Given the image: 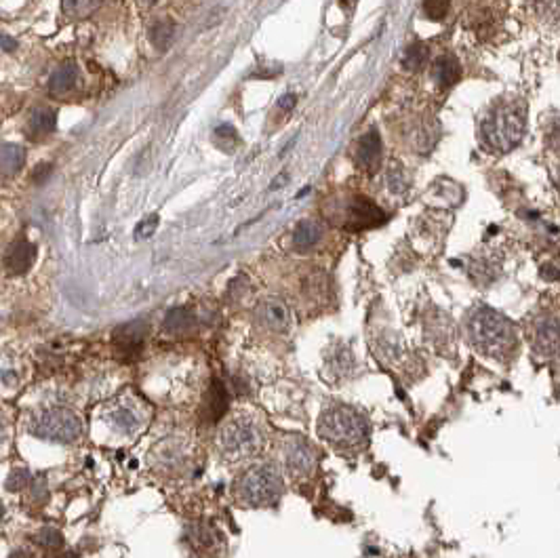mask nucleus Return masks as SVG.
Here are the masks:
<instances>
[{
    "instance_id": "36",
    "label": "nucleus",
    "mask_w": 560,
    "mask_h": 558,
    "mask_svg": "<svg viewBox=\"0 0 560 558\" xmlns=\"http://www.w3.org/2000/svg\"><path fill=\"white\" fill-rule=\"evenodd\" d=\"M350 2H354V0H350Z\"/></svg>"
},
{
    "instance_id": "30",
    "label": "nucleus",
    "mask_w": 560,
    "mask_h": 558,
    "mask_svg": "<svg viewBox=\"0 0 560 558\" xmlns=\"http://www.w3.org/2000/svg\"><path fill=\"white\" fill-rule=\"evenodd\" d=\"M32 491H34L32 497H34L36 502H42V499L47 497V480H44L42 476H38V478L34 480V489H32Z\"/></svg>"
},
{
    "instance_id": "26",
    "label": "nucleus",
    "mask_w": 560,
    "mask_h": 558,
    "mask_svg": "<svg viewBox=\"0 0 560 558\" xmlns=\"http://www.w3.org/2000/svg\"><path fill=\"white\" fill-rule=\"evenodd\" d=\"M38 542H40L42 546H49V548H61L63 538H61V533H59L57 529H53V527H44V529L38 533Z\"/></svg>"
},
{
    "instance_id": "33",
    "label": "nucleus",
    "mask_w": 560,
    "mask_h": 558,
    "mask_svg": "<svg viewBox=\"0 0 560 558\" xmlns=\"http://www.w3.org/2000/svg\"><path fill=\"white\" fill-rule=\"evenodd\" d=\"M0 47L4 49V51H15L17 49V40L15 38H11V36H0Z\"/></svg>"
},
{
    "instance_id": "17",
    "label": "nucleus",
    "mask_w": 560,
    "mask_h": 558,
    "mask_svg": "<svg viewBox=\"0 0 560 558\" xmlns=\"http://www.w3.org/2000/svg\"><path fill=\"white\" fill-rule=\"evenodd\" d=\"M76 78H78V70H76V66H74V63H63V66H59V68L51 74V78H49V89H51V93L61 95V93H66V91H70V89L74 87Z\"/></svg>"
},
{
    "instance_id": "34",
    "label": "nucleus",
    "mask_w": 560,
    "mask_h": 558,
    "mask_svg": "<svg viewBox=\"0 0 560 558\" xmlns=\"http://www.w3.org/2000/svg\"><path fill=\"white\" fill-rule=\"evenodd\" d=\"M2 516H4V506L0 504V518H2Z\"/></svg>"
},
{
    "instance_id": "21",
    "label": "nucleus",
    "mask_w": 560,
    "mask_h": 558,
    "mask_svg": "<svg viewBox=\"0 0 560 558\" xmlns=\"http://www.w3.org/2000/svg\"><path fill=\"white\" fill-rule=\"evenodd\" d=\"M427 57H430V49L423 44V42H418V44H411L405 55H403V66L407 70H421L425 63H427Z\"/></svg>"
},
{
    "instance_id": "7",
    "label": "nucleus",
    "mask_w": 560,
    "mask_h": 558,
    "mask_svg": "<svg viewBox=\"0 0 560 558\" xmlns=\"http://www.w3.org/2000/svg\"><path fill=\"white\" fill-rule=\"evenodd\" d=\"M284 468L293 478H305L314 472L316 451L303 438H291L284 444Z\"/></svg>"
},
{
    "instance_id": "20",
    "label": "nucleus",
    "mask_w": 560,
    "mask_h": 558,
    "mask_svg": "<svg viewBox=\"0 0 560 558\" xmlns=\"http://www.w3.org/2000/svg\"><path fill=\"white\" fill-rule=\"evenodd\" d=\"M102 4V0H61V8L68 17L72 19H83L87 15H91L93 11H97Z\"/></svg>"
},
{
    "instance_id": "13",
    "label": "nucleus",
    "mask_w": 560,
    "mask_h": 558,
    "mask_svg": "<svg viewBox=\"0 0 560 558\" xmlns=\"http://www.w3.org/2000/svg\"><path fill=\"white\" fill-rule=\"evenodd\" d=\"M382 158V140L377 131H369L358 143V164L367 171H375Z\"/></svg>"
},
{
    "instance_id": "5",
    "label": "nucleus",
    "mask_w": 560,
    "mask_h": 558,
    "mask_svg": "<svg viewBox=\"0 0 560 558\" xmlns=\"http://www.w3.org/2000/svg\"><path fill=\"white\" fill-rule=\"evenodd\" d=\"M280 493H282V480L274 466H255L247 470L238 483V497L251 508L274 504Z\"/></svg>"
},
{
    "instance_id": "19",
    "label": "nucleus",
    "mask_w": 560,
    "mask_h": 558,
    "mask_svg": "<svg viewBox=\"0 0 560 558\" xmlns=\"http://www.w3.org/2000/svg\"><path fill=\"white\" fill-rule=\"evenodd\" d=\"M194 322H196V318H194V314H192L188 308H175V310H171V312L166 314V318H164V329L171 331V333H183V331H188Z\"/></svg>"
},
{
    "instance_id": "9",
    "label": "nucleus",
    "mask_w": 560,
    "mask_h": 558,
    "mask_svg": "<svg viewBox=\"0 0 560 558\" xmlns=\"http://www.w3.org/2000/svg\"><path fill=\"white\" fill-rule=\"evenodd\" d=\"M257 320H260V325L264 329L274 331V333H282L291 325V314H288V308H286V303L282 299L270 297V299H264L257 305Z\"/></svg>"
},
{
    "instance_id": "35",
    "label": "nucleus",
    "mask_w": 560,
    "mask_h": 558,
    "mask_svg": "<svg viewBox=\"0 0 560 558\" xmlns=\"http://www.w3.org/2000/svg\"><path fill=\"white\" fill-rule=\"evenodd\" d=\"M145 2H154V0H145Z\"/></svg>"
},
{
    "instance_id": "28",
    "label": "nucleus",
    "mask_w": 560,
    "mask_h": 558,
    "mask_svg": "<svg viewBox=\"0 0 560 558\" xmlns=\"http://www.w3.org/2000/svg\"><path fill=\"white\" fill-rule=\"evenodd\" d=\"M28 483V472L25 470H15L8 478H6V489L8 491H19L23 489Z\"/></svg>"
},
{
    "instance_id": "2",
    "label": "nucleus",
    "mask_w": 560,
    "mask_h": 558,
    "mask_svg": "<svg viewBox=\"0 0 560 558\" xmlns=\"http://www.w3.org/2000/svg\"><path fill=\"white\" fill-rule=\"evenodd\" d=\"M485 143L495 150V152H508L518 141L523 140L525 133V112L516 104H501L497 106L480 127Z\"/></svg>"
},
{
    "instance_id": "6",
    "label": "nucleus",
    "mask_w": 560,
    "mask_h": 558,
    "mask_svg": "<svg viewBox=\"0 0 560 558\" xmlns=\"http://www.w3.org/2000/svg\"><path fill=\"white\" fill-rule=\"evenodd\" d=\"M28 430L38 438L57 440V442H72L80 436L83 423L72 411L55 407V409H44V411L36 413L30 419Z\"/></svg>"
},
{
    "instance_id": "31",
    "label": "nucleus",
    "mask_w": 560,
    "mask_h": 558,
    "mask_svg": "<svg viewBox=\"0 0 560 558\" xmlns=\"http://www.w3.org/2000/svg\"><path fill=\"white\" fill-rule=\"evenodd\" d=\"M215 138H217V141L219 140H230V141L238 140V135H236L234 127H230V125H221V127H217V131H215Z\"/></svg>"
},
{
    "instance_id": "16",
    "label": "nucleus",
    "mask_w": 560,
    "mask_h": 558,
    "mask_svg": "<svg viewBox=\"0 0 560 558\" xmlns=\"http://www.w3.org/2000/svg\"><path fill=\"white\" fill-rule=\"evenodd\" d=\"M322 238V230L316 222H299L295 232H293V243L299 251H308L312 249L314 245H318V241Z\"/></svg>"
},
{
    "instance_id": "27",
    "label": "nucleus",
    "mask_w": 560,
    "mask_h": 558,
    "mask_svg": "<svg viewBox=\"0 0 560 558\" xmlns=\"http://www.w3.org/2000/svg\"><path fill=\"white\" fill-rule=\"evenodd\" d=\"M158 228V215H147L135 228V238H150Z\"/></svg>"
},
{
    "instance_id": "24",
    "label": "nucleus",
    "mask_w": 560,
    "mask_h": 558,
    "mask_svg": "<svg viewBox=\"0 0 560 558\" xmlns=\"http://www.w3.org/2000/svg\"><path fill=\"white\" fill-rule=\"evenodd\" d=\"M112 419H114V425L123 432H133L138 427V418L131 409H118Z\"/></svg>"
},
{
    "instance_id": "11",
    "label": "nucleus",
    "mask_w": 560,
    "mask_h": 558,
    "mask_svg": "<svg viewBox=\"0 0 560 558\" xmlns=\"http://www.w3.org/2000/svg\"><path fill=\"white\" fill-rule=\"evenodd\" d=\"M145 333H147V325L145 320H133V322H127V325H121L116 331H114V344L125 352V354H133L140 350V346L145 339Z\"/></svg>"
},
{
    "instance_id": "14",
    "label": "nucleus",
    "mask_w": 560,
    "mask_h": 558,
    "mask_svg": "<svg viewBox=\"0 0 560 558\" xmlns=\"http://www.w3.org/2000/svg\"><path fill=\"white\" fill-rule=\"evenodd\" d=\"M535 346L544 354H556V350H559V322H556V318H544L537 325Z\"/></svg>"
},
{
    "instance_id": "8",
    "label": "nucleus",
    "mask_w": 560,
    "mask_h": 558,
    "mask_svg": "<svg viewBox=\"0 0 560 558\" xmlns=\"http://www.w3.org/2000/svg\"><path fill=\"white\" fill-rule=\"evenodd\" d=\"M36 260V247L25 241V238H17L4 255V270L13 277H21L25 272H30V268L34 266Z\"/></svg>"
},
{
    "instance_id": "4",
    "label": "nucleus",
    "mask_w": 560,
    "mask_h": 558,
    "mask_svg": "<svg viewBox=\"0 0 560 558\" xmlns=\"http://www.w3.org/2000/svg\"><path fill=\"white\" fill-rule=\"evenodd\" d=\"M219 449L221 455L230 461L253 457L264 449V434L255 421L238 418L230 421L219 434Z\"/></svg>"
},
{
    "instance_id": "3",
    "label": "nucleus",
    "mask_w": 560,
    "mask_h": 558,
    "mask_svg": "<svg viewBox=\"0 0 560 558\" xmlns=\"http://www.w3.org/2000/svg\"><path fill=\"white\" fill-rule=\"evenodd\" d=\"M318 432L335 447H356L367 438V419L352 407L335 405L322 411Z\"/></svg>"
},
{
    "instance_id": "12",
    "label": "nucleus",
    "mask_w": 560,
    "mask_h": 558,
    "mask_svg": "<svg viewBox=\"0 0 560 558\" xmlns=\"http://www.w3.org/2000/svg\"><path fill=\"white\" fill-rule=\"evenodd\" d=\"M55 125H57V112L49 110V108H40L30 116L25 131H28L30 140H42V138L53 133Z\"/></svg>"
},
{
    "instance_id": "15",
    "label": "nucleus",
    "mask_w": 560,
    "mask_h": 558,
    "mask_svg": "<svg viewBox=\"0 0 560 558\" xmlns=\"http://www.w3.org/2000/svg\"><path fill=\"white\" fill-rule=\"evenodd\" d=\"M25 162V150L17 143H2L0 145V177H11L21 171Z\"/></svg>"
},
{
    "instance_id": "10",
    "label": "nucleus",
    "mask_w": 560,
    "mask_h": 558,
    "mask_svg": "<svg viewBox=\"0 0 560 558\" xmlns=\"http://www.w3.org/2000/svg\"><path fill=\"white\" fill-rule=\"evenodd\" d=\"M384 222V211L369 198H354L348 207V228L365 230Z\"/></svg>"
},
{
    "instance_id": "18",
    "label": "nucleus",
    "mask_w": 560,
    "mask_h": 558,
    "mask_svg": "<svg viewBox=\"0 0 560 558\" xmlns=\"http://www.w3.org/2000/svg\"><path fill=\"white\" fill-rule=\"evenodd\" d=\"M461 76V68H459V61L455 57H440L434 66V78L440 83V85H453L457 83Z\"/></svg>"
},
{
    "instance_id": "32",
    "label": "nucleus",
    "mask_w": 560,
    "mask_h": 558,
    "mask_svg": "<svg viewBox=\"0 0 560 558\" xmlns=\"http://www.w3.org/2000/svg\"><path fill=\"white\" fill-rule=\"evenodd\" d=\"M295 102H297V97L291 95V93H286V95H282L279 99V106L282 110H291V108H295Z\"/></svg>"
},
{
    "instance_id": "23",
    "label": "nucleus",
    "mask_w": 560,
    "mask_h": 558,
    "mask_svg": "<svg viewBox=\"0 0 560 558\" xmlns=\"http://www.w3.org/2000/svg\"><path fill=\"white\" fill-rule=\"evenodd\" d=\"M388 183H390V190H392L394 194H403V192L409 188L407 177H405L401 164H392V166H390V171H388Z\"/></svg>"
},
{
    "instance_id": "25",
    "label": "nucleus",
    "mask_w": 560,
    "mask_h": 558,
    "mask_svg": "<svg viewBox=\"0 0 560 558\" xmlns=\"http://www.w3.org/2000/svg\"><path fill=\"white\" fill-rule=\"evenodd\" d=\"M423 8H425V15L430 19H442L449 11V0H425L423 2Z\"/></svg>"
},
{
    "instance_id": "22",
    "label": "nucleus",
    "mask_w": 560,
    "mask_h": 558,
    "mask_svg": "<svg viewBox=\"0 0 560 558\" xmlns=\"http://www.w3.org/2000/svg\"><path fill=\"white\" fill-rule=\"evenodd\" d=\"M173 32H175V28H173V23L171 21H158L154 28H152V32H150V38H152V42H154V47H158V49H164L171 40H173Z\"/></svg>"
},
{
    "instance_id": "1",
    "label": "nucleus",
    "mask_w": 560,
    "mask_h": 558,
    "mask_svg": "<svg viewBox=\"0 0 560 558\" xmlns=\"http://www.w3.org/2000/svg\"><path fill=\"white\" fill-rule=\"evenodd\" d=\"M470 337L480 352L491 354V356H499V354L508 352L516 341V333H514L512 322L504 314H499L487 305L478 308L472 314Z\"/></svg>"
},
{
    "instance_id": "29",
    "label": "nucleus",
    "mask_w": 560,
    "mask_h": 558,
    "mask_svg": "<svg viewBox=\"0 0 560 558\" xmlns=\"http://www.w3.org/2000/svg\"><path fill=\"white\" fill-rule=\"evenodd\" d=\"M51 171H53V164H49V162H42V164H38V166H36V171H34V183L42 186V183L49 179Z\"/></svg>"
}]
</instances>
